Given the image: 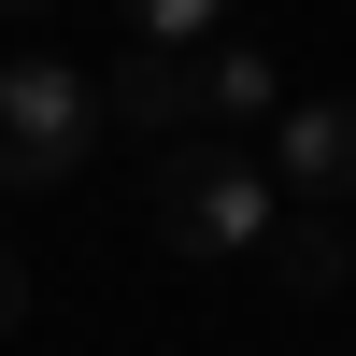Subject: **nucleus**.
I'll use <instances>...</instances> for the list:
<instances>
[{"label": "nucleus", "instance_id": "f257e3e1", "mask_svg": "<svg viewBox=\"0 0 356 356\" xmlns=\"http://www.w3.org/2000/svg\"><path fill=\"white\" fill-rule=\"evenodd\" d=\"M157 243L171 257H257L271 243V171L243 143H171L157 171Z\"/></svg>", "mask_w": 356, "mask_h": 356}, {"label": "nucleus", "instance_id": "f03ea898", "mask_svg": "<svg viewBox=\"0 0 356 356\" xmlns=\"http://www.w3.org/2000/svg\"><path fill=\"white\" fill-rule=\"evenodd\" d=\"M100 143V86L72 57H0V186H72Z\"/></svg>", "mask_w": 356, "mask_h": 356}, {"label": "nucleus", "instance_id": "7ed1b4c3", "mask_svg": "<svg viewBox=\"0 0 356 356\" xmlns=\"http://www.w3.org/2000/svg\"><path fill=\"white\" fill-rule=\"evenodd\" d=\"M271 171H285L300 200H342V186H356V100H285V114H271Z\"/></svg>", "mask_w": 356, "mask_h": 356}, {"label": "nucleus", "instance_id": "20e7f679", "mask_svg": "<svg viewBox=\"0 0 356 356\" xmlns=\"http://www.w3.org/2000/svg\"><path fill=\"white\" fill-rule=\"evenodd\" d=\"M100 114H129V129H157V143H186V129H200V72H186L171 43H143L129 72L100 86Z\"/></svg>", "mask_w": 356, "mask_h": 356}, {"label": "nucleus", "instance_id": "39448f33", "mask_svg": "<svg viewBox=\"0 0 356 356\" xmlns=\"http://www.w3.org/2000/svg\"><path fill=\"white\" fill-rule=\"evenodd\" d=\"M186 72H200V114H214V129H243V114H285V86H271V57L257 43H186Z\"/></svg>", "mask_w": 356, "mask_h": 356}, {"label": "nucleus", "instance_id": "423d86ee", "mask_svg": "<svg viewBox=\"0 0 356 356\" xmlns=\"http://www.w3.org/2000/svg\"><path fill=\"white\" fill-rule=\"evenodd\" d=\"M271 271H285V300H342V271H356V257H342V228H328V214H300V228L271 243Z\"/></svg>", "mask_w": 356, "mask_h": 356}, {"label": "nucleus", "instance_id": "0eeeda50", "mask_svg": "<svg viewBox=\"0 0 356 356\" xmlns=\"http://www.w3.org/2000/svg\"><path fill=\"white\" fill-rule=\"evenodd\" d=\"M129 29L186 57V43H214V29H228V0H129Z\"/></svg>", "mask_w": 356, "mask_h": 356}, {"label": "nucleus", "instance_id": "6e6552de", "mask_svg": "<svg viewBox=\"0 0 356 356\" xmlns=\"http://www.w3.org/2000/svg\"><path fill=\"white\" fill-rule=\"evenodd\" d=\"M15 314H29V271H15V257H0V328H15Z\"/></svg>", "mask_w": 356, "mask_h": 356}, {"label": "nucleus", "instance_id": "1a4fd4ad", "mask_svg": "<svg viewBox=\"0 0 356 356\" xmlns=\"http://www.w3.org/2000/svg\"><path fill=\"white\" fill-rule=\"evenodd\" d=\"M0 15H29V0H0Z\"/></svg>", "mask_w": 356, "mask_h": 356}]
</instances>
